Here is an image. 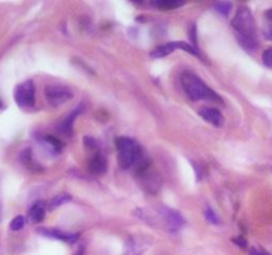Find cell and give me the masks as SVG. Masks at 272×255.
<instances>
[{"label":"cell","instance_id":"4","mask_svg":"<svg viewBox=\"0 0 272 255\" xmlns=\"http://www.w3.org/2000/svg\"><path fill=\"white\" fill-rule=\"evenodd\" d=\"M15 101L20 108H32L35 105V85L33 81L27 80L15 89Z\"/></svg>","mask_w":272,"mask_h":255},{"label":"cell","instance_id":"21","mask_svg":"<svg viewBox=\"0 0 272 255\" xmlns=\"http://www.w3.org/2000/svg\"><path fill=\"white\" fill-rule=\"evenodd\" d=\"M263 64H264L265 66H268V68H272V48L265 49L264 52H263Z\"/></svg>","mask_w":272,"mask_h":255},{"label":"cell","instance_id":"13","mask_svg":"<svg viewBox=\"0 0 272 255\" xmlns=\"http://www.w3.org/2000/svg\"><path fill=\"white\" fill-rule=\"evenodd\" d=\"M175 51V47L173 46V42L168 43V44H165V46H160L158 48H156L153 52L150 53V56L153 59H158V57H165L173 53Z\"/></svg>","mask_w":272,"mask_h":255},{"label":"cell","instance_id":"20","mask_svg":"<svg viewBox=\"0 0 272 255\" xmlns=\"http://www.w3.org/2000/svg\"><path fill=\"white\" fill-rule=\"evenodd\" d=\"M205 217H206V220L209 221L210 224L219 225V218L216 217L215 211H214V210L210 206H207L206 209H205Z\"/></svg>","mask_w":272,"mask_h":255},{"label":"cell","instance_id":"23","mask_svg":"<svg viewBox=\"0 0 272 255\" xmlns=\"http://www.w3.org/2000/svg\"><path fill=\"white\" fill-rule=\"evenodd\" d=\"M84 143L87 145L88 148H94V147H97V145H98L97 141L94 140V138H92V137H85Z\"/></svg>","mask_w":272,"mask_h":255},{"label":"cell","instance_id":"16","mask_svg":"<svg viewBox=\"0 0 272 255\" xmlns=\"http://www.w3.org/2000/svg\"><path fill=\"white\" fill-rule=\"evenodd\" d=\"M70 199H72V197L69 194H59L55 198H52V201L49 203V209H56V207L61 206L64 203L69 202Z\"/></svg>","mask_w":272,"mask_h":255},{"label":"cell","instance_id":"9","mask_svg":"<svg viewBox=\"0 0 272 255\" xmlns=\"http://www.w3.org/2000/svg\"><path fill=\"white\" fill-rule=\"evenodd\" d=\"M88 168L91 170V173L96 175H101L106 171V160H105L104 156L101 154H96L91 158L89 164H88Z\"/></svg>","mask_w":272,"mask_h":255},{"label":"cell","instance_id":"25","mask_svg":"<svg viewBox=\"0 0 272 255\" xmlns=\"http://www.w3.org/2000/svg\"><path fill=\"white\" fill-rule=\"evenodd\" d=\"M264 36L269 40H272V27H268V28L264 29Z\"/></svg>","mask_w":272,"mask_h":255},{"label":"cell","instance_id":"15","mask_svg":"<svg viewBox=\"0 0 272 255\" xmlns=\"http://www.w3.org/2000/svg\"><path fill=\"white\" fill-rule=\"evenodd\" d=\"M173 46L175 47V49L179 48V49H183V51H186V52H188L190 55H192V56H197V57H201V53L198 52V49L196 48V47H192L190 43H185V42H173Z\"/></svg>","mask_w":272,"mask_h":255},{"label":"cell","instance_id":"6","mask_svg":"<svg viewBox=\"0 0 272 255\" xmlns=\"http://www.w3.org/2000/svg\"><path fill=\"white\" fill-rule=\"evenodd\" d=\"M162 215H164L165 221H166V224H168L171 231L179 230L185 225V220L177 210H173L170 207H162Z\"/></svg>","mask_w":272,"mask_h":255},{"label":"cell","instance_id":"29","mask_svg":"<svg viewBox=\"0 0 272 255\" xmlns=\"http://www.w3.org/2000/svg\"><path fill=\"white\" fill-rule=\"evenodd\" d=\"M262 255H269V254H267V252H263V254Z\"/></svg>","mask_w":272,"mask_h":255},{"label":"cell","instance_id":"2","mask_svg":"<svg viewBox=\"0 0 272 255\" xmlns=\"http://www.w3.org/2000/svg\"><path fill=\"white\" fill-rule=\"evenodd\" d=\"M181 84L187 97L191 98L192 101L211 100L215 102H222V98L218 96V93H215L211 88L207 87L206 83L201 80L197 75L185 72L181 77Z\"/></svg>","mask_w":272,"mask_h":255},{"label":"cell","instance_id":"22","mask_svg":"<svg viewBox=\"0 0 272 255\" xmlns=\"http://www.w3.org/2000/svg\"><path fill=\"white\" fill-rule=\"evenodd\" d=\"M188 38H190V43L192 47L197 46V27L196 24H191V27L188 28Z\"/></svg>","mask_w":272,"mask_h":255},{"label":"cell","instance_id":"19","mask_svg":"<svg viewBox=\"0 0 272 255\" xmlns=\"http://www.w3.org/2000/svg\"><path fill=\"white\" fill-rule=\"evenodd\" d=\"M46 141H47V142H48L49 147L52 148V149L55 152H57V153H59V152H61V149H63V147H64V143L60 142V141L57 140V138H55V137L47 136L46 137Z\"/></svg>","mask_w":272,"mask_h":255},{"label":"cell","instance_id":"28","mask_svg":"<svg viewBox=\"0 0 272 255\" xmlns=\"http://www.w3.org/2000/svg\"><path fill=\"white\" fill-rule=\"evenodd\" d=\"M3 108V104H2V101H0V109Z\"/></svg>","mask_w":272,"mask_h":255},{"label":"cell","instance_id":"14","mask_svg":"<svg viewBox=\"0 0 272 255\" xmlns=\"http://www.w3.org/2000/svg\"><path fill=\"white\" fill-rule=\"evenodd\" d=\"M154 7L162 8V10H174L181 6H183V2H178V0H154L151 3Z\"/></svg>","mask_w":272,"mask_h":255},{"label":"cell","instance_id":"1","mask_svg":"<svg viewBox=\"0 0 272 255\" xmlns=\"http://www.w3.org/2000/svg\"><path fill=\"white\" fill-rule=\"evenodd\" d=\"M231 24H232V28L237 31L238 42L244 49L255 51L258 48L256 25H255V19L251 11L244 7L239 8L231 21Z\"/></svg>","mask_w":272,"mask_h":255},{"label":"cell","instance_id":"17","mask_svg":"<svg viewBox=\"0 0 272 255\" xmlns=\"http://www.w3.org/2000/svg\"><path fill=\"white\" fill-rule=\"evenodd\" d=\"M25 225V218L23 215H18V217H15L14 220L11 221L10 224V229L12 231H19L21 230Z\"/></svg>","mask_w":272,"mask_h":255},{"label":"cell","instance_id":"3","mask_svg":"<svg viewBox=\"0 0 272 255\" xmlns=\"http://www.w3.org/2000/svg\"><path fill=\"white\" fill-rule=\"evenodd\" d=\"M44 95H46L48 104L55 106V108L73 98V92L64 85H48L44 91Z\"/></svg>","mask_w":272,"mask_h":255},{"label":"cell","instance_id":"26","mask_svg":"<svg viewBox=\"0 0 272 255\" xmlns=\"http://www.w3.org/2000/svg\"><path fill=\"white\" fill-rule=\"evenodd\" d=\"M265 18L268 19L269 23L272 24V8H269V10L267 11V12H265Z\"/></svg>","mask_w":272,"mask_h":255},{"label":"cell","instance_id":"12","mask_svg":"<svg viewBox=\"0 0 272 255\" xmlns=\"http://www.w3.org/2000/svg\"><path fill=\"white\" fill-rule=\"evenodd\" d=\"M115 147H117V151H133V149H138L140 145L136 142L134 140L129 138V137H119L115 140Z\"/></svg>","mask_w":272,"mask_h":255},{"label":"cell","instance_id":"7","mask_svg":"<svg viewBox=\"0 0 272 255\" xmlns=\"http://www.w3.org/2000/svg\"><path fill=\"white\" fill-rule=\"evenodd\" d=\"M199 116L202 117L205 121H207L209 124L214 126H222L224 123L223 115L218 111L216 108H211V106H203L201 111H199Z\"/></svg>","mask_w":272,"mask_h":255},{"label":"cell","instance_id":"5","mask_svg":"<svg viewBox=\"0 0 272 255\" xmlns=\"http://www.w3.org/2000/svg\"><path fill=\"white\" fill-rule=\"evenodd\" d=\"M141 148L138 149H133V151H121L119 152V165L122 169H129L133 165L141 161Z\"/></svg>","mask_w":272,"mask_h":255},{"label":"cell","instance_id":"18","mask_svg":"<svg viewBox=\"0 0 272 255\" xmlns=\"http://www.w3.org/2000/svg\"><path fill=\"white\" fill-rule=\"evenodd\" d=\"M215 10L218 11L219 14L227 16V15L231 12V10H232V4L227 3V2H219V3L215 4Z\"/></svg>","mask_w":272,"mask_h":255},{"label":"cell","instance_id":"24","mask_svg":"<svg viewBox=\"0 0 272 255\" xmlns=\"http://www.w3.org/2000/svg\"><path fill=\"white\" fill-rule=\"evenodd\" d=\"M234 242H235V243H238V246H239V247H242V248L247 247V242H246V239H244L243 237L235 238Z\"/></svg>","mask_w":272,"mask_h":255},{"label":"cell","instance_id":"10","mask_svg":"<svg viewBox=\"0 0 272 255\" xmlns=\"http://www.w3.org/2000/svg\"><path fill=\"white\" fill-rule=\"evenodd\" d=\"M46 217V203L38 201L29 209L28 218L32 224H40Z\"/></svg>","mask_w":272,"mask_h":255},{"label":"cell","instance_id":"11","mask_svg":"<svg viewBox=\"0 0 272 255\" xmlns=\"http://www.w3.org/2000/svg\"><path fill=\"white\" fill-rule=\"evenodd\" d=\"M81 109H83V105H79L73 112L70 113V115L64 120L63 123H61V125H60V132L66 134V136H69L70 133H72V129H73V121L76 120L77 116L80 115Z\"/></svg>","mask_w":272,"mask_h":255},{"label":"cell","instance_id":"8","mask_svg":"<svg viewBox=\"0 0 272 255\" xmlns=\"http://www.w3.org/2000/svg\"><path fill=\"white\" fill-rule=\"evenodd\" d=\"M38 233L44 237L53 238V239H59V241H64L66 243H74L79 239V234H68V233H63V231L56 230V229H38Z\"/></svg>","mask_w":272,"mask_h":255},{"label":"cell","instance_id":"27","mask_svg":"<svg viewBox=\"0 0 272 255\" xmlns=\"http://www.w3.org/2000/svg\"><path fill=\"white\" fill-rule=\"evenodd\" d=\"M250 254H251V255H262L263 252H259L258 250H256V248H252L251 251H250Z\"/></svg>","mask_w":272,"mask_h":255}]
</instances>
